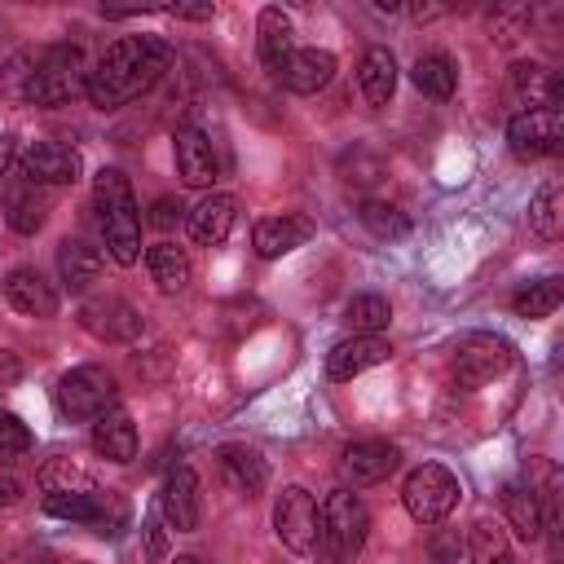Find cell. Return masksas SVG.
<instances>
[{
  "mask_svg": "<svg viewBox=\"0 0 564 564\" xmlns=\"http://www.w3.org/2000/svg\"><path fill=\"white\" fill-rule=\"evenodd\" d=\"M167 66H172V44L167 40H159V35H123L97 57V66L88 70L84 93H88V101L97 110H115V106L132 101L137 93L154 88Z\"/></svg>",
  "mask_w": 564,
  "mask_h": 564,
  "instance_id": "1",
  "label": "cell"
},
{
  "mask_svg": "<svg viewBox=\"0 0 564 564\" xmlns=\"http://www.w3.org/2000/svg\"><path fill=\"white\" fill-rule=\"evenodd\" d=\"M93 203H97L106 251L119 264H137L141 260V212H137V198H132L128 176L119 167H101L97 172V185H93Z\"/></svg>",
  "mask_w": 564,
  "mask_h": 564,
  "instance_id": "2",
  "label": "cell"
},
{
  "mask_svg": "<svg viewBox=\"0 0 564 564\" xmlns=\"http://www.w3.org/2000/svg\"><path fill=\"white\" fill-rule=\"evenodd\" d=\"M366 533H370V516H366V502L352 494V489H335L322 511H317V560L322 564H352L366 546Z\"/></svg>",
  "mask_w": 564,
  "mask_h": 564,
  "instance_id": "3",
  "label": "cell"
},
{
  "mask_svg": "<svg viewBox=\"0 0 564 564\" xmlns=\"http://www.w3.org/2000/svg\"><path fill=\"white\" fill-rule=\"evenodd\" d=\"M88 84V66L79 44H48L35 53V88H31V106H66L70 97H79Z\"/></svg>",
  "mask_w": 564,
  "mask_h": 564,
  "instance_id": "4",
  "label": "cell"
},
{
  "mask_svg": "<svg viewBox=\"0 0 564 564\" xmlns=\"http://www.w3.org/2000/svg\"><path fill=\"white\" fill-rule=\"evenodd\" d=\"M458 494H463L458 476L449 467H441V463L414 467L405 476V485H401V502H405L410 520H419V524H441L458 507Z\"/></svg>",
  "mask_w": 564,
  "mask_h": 564,
  "instance_id": "5",
  "label": "cell"
},
{
  "mask_svg": "<svg viewBox=\"0 0 564 564\" xmlns=\"http://www.w3.org/2000/svg\"><path fill=\"white\" fill-rule=\"evenodd\" d=\"M115 375L101 366H75L57 379V410L66 419H97L115 405Z\"/></svg>",
  "mask_w": 564,
  "mask_h": 564,
  "instance_id": "6",
  "label": "cell"
},
{
  "mask_svg": "<svg viewBox=\"0 0 564 564\" xmlns=\"http://www.w3.org/2000/svg\"><path fill=\"white\" fill-rule=\"evenodd\" d=\"M273 533L286 551L295 555H313V542H317V502L304 485H286L273 502Z\"/></svg>",
  "mask_w": 564,
  "mask_h": 564,
  "instance_id": "7",
  "label": "cell"
},
{
  "mask_svg": "<svg viewBox=\"0 0 564 564\" xmlns=\"http://www.w3.org/2000/svg\"><path fill=\"white\" fill-rule=\"evenodd\" d=\"M511 366V344L502 335H467L454 348V379L458 388H485Z\"/></svg>",
  "mask_w": 564,
  "mask_h": 564,
  "instance_id": "8",
  "label": "cell"
},
{
  "mask_svg": "<svg viewBox=\"0 0 564 564\" xmlns=\"http://www.w3.org/2000/svg\"><path fill=\"white\" fill-rule=\"evenodd\" d=\"M564 141V128H560V110H520L511 115L507 123V145L520 163H533V159H546L555 154Z\"/></svg>",
  "mask_w": 564,
  "mask_h": 564,
  "instance_id": "9",
  "label": "cell"
},
{
  "mask_svg": "<svg viewBox=\"0 0 564 564\" xmlns=\"http://www.w3.org/2000/svg\"><path fill=\"white\" fill-rule=\"evenodd\" d=\"M26 181L53 189V185H75L79 172H84V159L75 145H62V141H31L22 150V167H18Z\"/></svg>",
  "mask_w": 564,
  "mask_h": 564,
  "instance_id": "10",
  "label": "cell"
},
{
  "mask_svg": "<svg viewBox=\"0 0 564 564\" xmlns=\"http://www.w3.org/2000/svg\"><path fill=\"white\" fill-rule=\"evenodd\" d=\"M79 326L106 344H128L141 335V313L123 295H93L79 304Z\"/></svg>",
  "mask_w": 564,
  "mask_h": 564,
  "instance_id": "11",
  "label": "cell"
},
{
  "mask_svg": "<svg viewBox=\"0 0 564 564\" xmlns=\"http://www.w3.org/2000/svg\"><path fill=\"white\" fill-rule=\"evenodd\" d=\"M198 516H203V498H198V476L181 463L167 471L163 489H159V520L176 533H194L198 529Z\"/></svg>",
  "mask_w": 564,
  "mask_h": 564,
  "instance_id": "12",
  "label": "cell"
},
{
  "mask_svg": "<svg viewBox=\"0 0 564 564\" xmlns=\"http://www.w3.org/2000/svg\"><path fill=\"white\" fill-rule=\"evenodd\" d=\"M48 207H53V203H48V189L35 185V181H26L22 172H18L13 185L4 189V220H9V229L22 234V238H31V234L44 229Z\"/></svg>",
  "mask_w": 564,
  "mask_h": 564,
  "instance_id": "13",
  "label": "cell"
},
{
  "mask_svg": "<svg viewBox=\"0 0 564 564\" xmlns=\"http://www.w3.org/2000/svg\"><path fill=\"white\" fill-rule=\"evenodd\" d=\"M388 357H392V344L383 335H352V339H339L326 352V375L335 383H344V379H352V375H361V370H370Z\"/></svg>",
  "mask_w": 564,
  "mask_h": 564,
  "instance_id": "14",
  "label": "cell"
},
{
  "mask_svg": "<svg viewBox=\"0 0 564 564\" xmlns=\"http://www.w3.org/2000/svg\"><path fill=\"white\" fill-rule=\"evenodd\" d=\"M172 154H176V176L189 189H212V181H216V154H212V141L198 128H176Z\"/></svg>",
  "mask_w": 564,
  "mask_h": 564,
  "instance_id": "15",
  "label": "cell"
},
{
  "mask_svg": "<svg viewBox=\"0 0 564 564\" xmlns=\"http://www.w3.org/2000/svg\"><path fill=\"white\" fill-rule=\"evenodd\" d=\"M313 238V220L308 216H295V212H282V216H264L251 234V247L260 260H278L295 247H304Z\"/></svg>",
  "mask_w": 564,
  "mask_h": 564,
  "instance_id": "16",
  "label": "cell"
},
{
  "mask_svg": "<svg viewBox=\"0 0 564 564\" xmlns=\"http://www.w3.org/2000/svg\"><path fill=\"white\" fill-rule=\"evenodd\" d=\"M4 300L22 313V317H35V322H48L57 313V291L40 278V269H13L4 278Z\"/></svg>",
  "mask_w": 564,
  "mask_h": 564,
  "instance_id": "17",
  "label": "cell"
},
{
  "mask_svg": "<svg viewBox=\"0 0 564 564\" xmlns=\"http://www.w3.org/2000/svg\"><path fill=\"white\" fill-rule=\"evenodd\" d=\"M256 53H260V66L269 75L282 70V62L295 53V31H291V18L278 9V4H264L260 18H256Z\"/></svg>",
  "mask_w": 564,
  "mask_h": 564,
  "instance_id": "18",
  "label": "cell"
},
{
  "mask_svg": "<svg viewBox=\"0 0 564 564\" xmlns=\"http://www.w3.org/2000/svg\"><path fill=\"white\" fill-rule=\"evenodd\" d=\"M397 463H401V449L392 441H379V436L375 441H352L344 449V471L352 476V485H375L388 471H397Z\"/></svg>",
  "mask_w": 564,
  "mask_h": 564,
  "instance_id": "19",
  "label": "cell"
},
{
  "mask_svg": "<svg viewBox=\"0 0 564 564\" xmlns=\"http://www.w3.org/2000/svg\"><path fill=\"white\" fill-rule=\"evenodd\" d=\"M220 476H225V485L238 494V498H256L260 489H264V480H269V467H264V458L251 449V445H220Z\"/></svg>",
  "mask_w": 564,
  "mask_h": 564,
  "instance_id": "20",
  "label": "cell"
},
{
  "mask_svg": "<svg viewBox=\"0 0 564 564\" xmlns=\"http://www.w3.org/2000/svg\"><path fill=\"white\" fill-rule=\"evenodd\" d=\"M330 75H335V53H326V48H295L278 70V79L291 93H317L330 84Z\"/></svg>",
  "mask_w": 564,
  "mask_h": 564,
  "instance_id": "21",
  "label": "cell"
},
{
  "mask_svg": "<svg viewBox=\"0 0 564 564\" xmlns=\"http://www.w3.org/2000/svg\"><path fill=\"white\" fill-rule=\"evenodd\" d=\"M234 220H238V203H234L229 194H207V198L189 212V238H194L198 247H220V242L229 238Z\"/></svg>",
  "mask_w": 564,
  "mask_h": 564,
  "instance_id": "22",
  "label": "cell"
},
{
  "mask_svg": "<svg viewBox=\"0 0 564 564\" xmlns=\"http://www.w3.org/2000/svg\"><path fill=\"white\" fill-rule=\"evenodd\" d=\"M93 449L106 463H132L137 458V427H132V419L123 410H115V405L106 414H97V423H93Z\"/></svg>",
  "mask_w": 564,
  "mask_h": 564,
  "instance_id": "23",
  "label": "cell"
},
{
  "mask_svg": "<svg viewBox=\"0 0 564 564\" xmlns=\"http://www.w3.org/2000/svg\"><path fill=\"white\" fill-rule=\"evenodd\" d=\"M357 88H361L366 106H388L392 101V88H397V57H392V48H383V44L366 48V57L357 66Z\"/></svg>",
  "mask_w": 564,
  "mask_h": 564,
  "instance_id": "24",
  "label": "cell"
},
{
  "mask_svg": "<svg viewBox=\"0 0 564 564\" xmlns=\"http://www.w3.org/2000/svg\"><path fill=\"white\" fill-rule=\"evenodd\" d=\"M511 88H516L520 101H529V110H555V101L564 97L560 75L538 66V62H516L511 66Z\"/></svg>",
  "mask_w": 564,
  "mask_h": 564,
  "instance_id": "25",
  "label": "cell"
},
{
  "mask_svg": "<svg viewBox=\"0 0 564 564\" xmlns=\"http://www.w3.org/2000/svg\"><path fill=\"white\" fill-rule=\"evenodd\" d=\"M57 273H62V282H66V291H88L97 278H101V251L97 247H88L84 238H66L62 247H57Z\"/></svg>",
  "mask_w": 564,
  "mask_h": 564,
  "instance_id": "26",
  "label": "cell"
},
{
  "mask_svg": "<svg viewBox=\"0 0 564 564\" xmlns=\"http://www.w3.org/2000/svg\"><path fill=\"white\" fill-rule=\"evenodd\" d=\"M502 511H507V524L516 529V538H524V542L542 538V502L529 480H516L502 489Z\"/></svg>",
  "mask_w": 564,
  "mask_h": 564,
  "instance_id": "27",
  "label": "cell"
},
{
  "mask_svg": "<svg viewBox=\"0 0 564 564\" xmlns=\"http://www.w3.org/2000/svg\"><path fill=\"white\" fill-rule=\"evenodd\" d=\"M145 264H150V278H154V286H159L163 295L185 291V282H189V260H185L181 247H172V242H154V247L145 251Z\"/></svg>",
  "mask_w": 564,
  "mask_h": 564,
  "instance_id": "28",
  "label": "cell"
},
{
  "mask_svg": "<svg viewBox=\"0 0 564 564\" xmlns=\"http://www.w3.org/2000/svg\"><path fill=\"white\" fill-rule=\"evenodd\" d=\"M410 79H414L419 93L445 101V97H454V88H458V66H454V57H445V53H423V57L414 62Z\"/></svg>",
  "mask_w": 564,
  "mask_h": 564,
  "instance_id": "29",
  "label": "cell"
},
{
  "mask_svg": "<svg viewBox=\"0 0 564 564\" xmlns=\"http://www.w3.org/2000/svg\"><path fill=\"white\" fill-rule=\"evenodd\" d=\"M35 88V48H18L4 66H0V97L9 106H26Z\"/></svg>",
  "mask_w": 564,
  "mask_h": 564,
  "instance_id": "30",
  "label": "cell"
},
{
  "mask_svg": "<svg viewBox=\"0 0 564 564\" xmlns=\"http://www.w3.org/2000/svg\"><path fill=\"white\" fill-rule=\"evenodd\" d=\"M467 555H471V564H516L511 542H507V533H502L494 520H476V524H471V533H467Z\"/></svg>",
  "mask_w": 564,
  "mask_h": 564,
  "instance_id": "31",
  "label": "cell"
},
{
  "mask_svg": "<svg viewBox=\"0 0 564 564\" xmlns=\"http://www.w3.org/2000/svg\"><path fill=\"white\" fill-rule=\"evenodd\" d=\"M529 225H533V234L546 238V242H555V238L564 234V212H560V185H555V181H546V185L533 194V203H529Z\"/></svg>",
  "mask_w": 564,
  "mask_h": 564,
  "instance_id": "32",
  "label": "cell"
},
{
  "mask_svg": "<svg viewBox=\"0 0 564 564\" xmlns=\"http://www.w3.org/2000/svg\"><path fill=\"white\" fill-rule=\"evenodd\" d=\"M344 322L352 335H379L392 322V304L383 295H352L344 308Z\"/></svg>",
  "mask_w": 564,
  "mask_h": 564,
  "instance_id": "33",
  "label": "cell"
},
{
  "mask_svg": "<svg viewBox=\"0 0 564 564\" xmlns=\"http://www.w3.org/2000/svg\"><path fill=\"white\" fill-rule=\"evenodd\" d=\"M128 516H132V507H128V498H123L119 489H97L88 529H93L97 538H119V533L128 529Z\"/></svg>",
  "mask_w": 564,
  "mask_h": 564,
  "instance_id": "34",
  "label": "cell"
},
{
  "mask_svg": "<svg viewBox=\"0 0 564 564\" xmlns=\"http://www.w3.org/2000/svg\"><path fill=\"white\" fill-rule=\"evenodd\" d=\"M357 216H361V225H366L375 238H388V242H392V238H405V234H410V216H405L397 203H383V198H366Z\"/></svg>",
  "mask_w": 564,
  "mask_h": 564,
  "instance_id": "35",
  "label": "cell"
},
{
  "mask_svg": "<svg viewBox=\"0 0 564 564\" xmlns=\"http://www.w3.org/2000/svg\"><path fill=\"white\" fill-rule=\"evenodd\" d=\"M560 300H564L560 278H542V282H529V291L516 295V313L529 317V322H538V317H551L560 308Z\"/></svg>",
  "mask_w": 564,
  "mask_h": 564,
  "instance_id": "36",
  "label": "cell"
},
{
  "mask_svg": "<svg viewBox=\"0 0 564 564\" xmlns=\"http://www.w3.org/2000/svg\"><path fill=\"white\" fill-rule=\"evenodd\" d=\"M40 485H44V494H75V489H93V480H88L79 467H70V458H53V463H44V467H40Z\"/></svg>",
  "mask_w": 564,
  "mask_h": 564,
  "instance_id": "37",
  "label": "cell"
},
{
  "mask_svg": "<svg viewBox=\"0 0 564 564\" xmlns=\"http://www.w3.org/2000/svg\"><path fill=\"white\" fill-rule=\"evenodd\" d=\"M26 449H31V427L13 410H0V458L26 454Z\"/></svg>",
  "mask_w": 564,
  "mask_h": 564,
  "instance_id": "38",
  "label": "cell"
},
{
  "mask_svg": "<svg viewBox=\"0 0 564 564\" xmlns=\"http://www.w3.org/2000/svg\"><path fill=\"white\" fill-rule=\"evenodd\" d=\"M141 538H145V560L159 564V560L167 555V533H163V524H159V511L141 520Z\"/></svg>",
  "mask_w": 564,
  "mask_h": 564,
  "instance_id": "39",
  "label": "cell"
},
{
  "mask_svg": "<svg viewBox=\"0 0 564 564\" xmlns=\"http://www.w3.org/2000/svg\"><path fill=\"white\" fill-rule=\"evenodd\" d=\"M427 551H432V560H436V564H454V560H458V551H463V542H458V529H445V533H432V542H427Z\"/></svg>",
  "mask_w": 564,
  "mask_h": 564,
  "instance_id": "40",
  "label": "cell"
},
{
  "mask_svg": "<svg viewBox=\"0 0 564 564\" xmlns=\"http://www.w3.org/2000/svg\"><path fill=\"white\" fill-rule=\"evenodd\" d=\"M524 18H529L524 9H498V13H494V35H498L502 44H511V40L520 35V26H524Z\"/></svg>",
  "mask_w": 564,
  "mask_h": 564,
  "instance_id": "41",
  "label": "cell"
},
{
  "mask_svg": "<svg viewBox=\"0 0 564 564\" xmlns=\"http://www.w3.org/2000/svg\"><path fill=\"white\" fill-rule=\"evenodd\" d=\"M181 216H185V207H181L176 198H159V203H154V216H150V220H154L159 229H172V225H181Z\"/></svg>",
  "mask_w": 564,
  "mask_h": 564,
  "instance_id": "42",
  "label": "cell"
},
{
  "mask_svg": "<svg viewBox=\"0 0 564 564\" xmlns=\"http://www.w3.org/2000/svg\"><path fill=\"white\" fill-rule=\"evenodd\" d=\"M167 13L172 18H185V22H207L216 9L212 4H167Z\"/></svg>",
  "mask_w": 564,
  "mask_h": 564,
  "instance_id": "43",
  "label": "cell"
},
{
  "mask_svg": "<svg viewBox=\"0 0 564 564\" xmlns=\"http://www.w3.org/2000/svg\"><path fill=\"white\" fill-rule=\"evenodd\" d=\"M22 379V361L9 352V348H0V388H9V383H18Z\"/></svg>",
  "mask_w": 564,
  "mask_h": 564,
  "instance_id": "44",
  "label": "cell"
},
{
  "mask_svg": "<svg viewBox=\"0 0 564 564\" xmlns=\"http://www.w3.org/2000/svg\"><path fill=\"white\" fill-rule=\"evenodd\" d=\"M13 154H18L13 137H9V132H0V181L9 176V167H13Z\"/></svg>",
  "mask_w": 564,
  "mask_h": 564,
  "instance_id": "45",
  "label": "cell"
},
{
  "mask_svg": "<svg viewBox=\"0 0 564 564\" xmlns=\"http://www.w3.org/2000/svg\"><path fill=\"white\" fill-rule=\"evenodd\" d=\"M18 498H22V485L0 471V507H9V502H18Z\"/></svg>",
  "mask_w": 564,
  "mask_h": 564,
  "instance_id": "46",
  "label": "cell"
},
{
  "mask_svg": "<svg viewBox=\"0 0 564 564\" xmlns=\"http://www.w3.org/2000/svg\"><path fill=\"white\" fill-rule=\"evenodd\" d=\"M410 13H414V18H419V22H427V18H441V13H445V9H441V4H414V9H410Z\"/></svg>",
  "mask_w": 564,
  "mask_h": 564,
  "instance_id": "47",
  "label": "cell"
},
{
  "mask_svg": "<svg viewBox=\"0 0 564 564\" xmlns=\"http://www.w3.org/2000/svg\"><path fill=\"white\" fill-rule=\"evenodd\" d=\"M176 564H198V560L194 555H176Z\"/></svg>",
  "mask_w": 564,
  "mask_h": 564,
  "instance_id": "48",
  "label": "cell"
}]
</instances>
